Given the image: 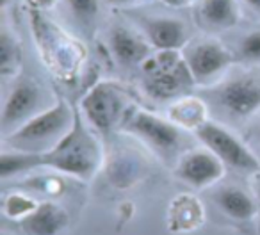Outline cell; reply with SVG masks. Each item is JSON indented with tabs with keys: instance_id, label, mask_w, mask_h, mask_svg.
<instances>
[{
	"instance_id": "6da1fadb",
	"label": "cell",
	"mask_w": 260,
	"mask_h": 235,
	"mask_svg": "<svg viewBox=\"0 0 260 235\" xmlns=\"http://www.w3.org/2000/svg\"><path fill=\"white\" fill-rule=\"evenodd\" d=\"M43 167L91 180L102 164V146L84 125L82 111L75 107V120L70 132L48 152L41 153Z\"/></svg>"
},
{
	"instance_id": "7a4b0ae2",
	"label": "cell",
	"mask_w": 260,
	"mask_h": 235,
	"mask_svg": "<svg viewBox=\"0 0 260 235\" xmlns=\"http://www.w3.org/2000/svg\"><path fill=\"white\" fill-rule=\"evenodd\" d=\"M75 107H70L64 100H57L48 109L25 121L22 127L4 136V143L13 150L43 153L52 150L73 127Z\"/></svg>"
},
{
	"instance_id": "3957f363",
	"label": "cell",
	"mask_w": 260,
	"mask_h": 235,
	"mask_svg": "<svg viewBox=\"0 0 260 235\" xmlns=\"http://www.w3.org/2000/svg\"><path fill=\"white\" fill-rule=\"evenodd\" d=\"M143 89L153 100H177L185 96L194 79L180 50H157L141 62Z\"/></svg>"
},
{
	"instance_id": "277c9868",
	"label": "cell",
	"mask_w": 260,
	"mask_h": 235,
	"mask_svg": "<svg viewBox=\"0 0 260 235\" xmlns=\"http://www.w3.org/2000/svg\"><path fill=\"white\" fill-rule=\"evenodd\" d=\"M119 128L145 141V145H148L162 159H171L175 153H178L182 145L180 127H177L171 120H164L138 105H130L126 109Z\"/></svg>"
},
{
	"instance_id": "5b68a950",
	"label": "cell",
	"mask_w": 260,
	"mask_h": 235,
	"mask_svg": "<svg viewBox=\"0 0 260 235\" xmlns=\"http://www.w3.org/2000/svg\"><path fill=\"white\" fill-rule=\"evenodd\" d=\"M130 98L119 84L100 80L87 89L80 102V111L94 130L107 134L121 123L123 114L130 107Z\"/></svg>"
},
{
	"instance_id": "8992f818",
	"label": "cell",
	"mask_w": 260,
	"mask_h": 235,
	"mask_svg": "<svg viewBox=\"0 0 260 235\" xmlns=\"http://www.w3.org/2000/svg\"><path fill=\"white\" fill-rule=\"evenodd\" d=\"M194 134L205 148H209L223 160L224 166L239 171H249V173L260 170L258 157L248 148V145L241 138H237L223 125L209 120L200 128H196Z\"/></svg>"
},
{
	"instance_id": "52a82bcc",
	"label": "cell",
	"mask_w": 260,
	"mask_h": 235,
	"mask_svg": "<svg viewBox=\"0 0 260 235\" xmlns=\"http://www.w3.org/2000/svg\"><path fill=\"white\" fill-rule=\"evenodd\" d=\"M216 102L234 118H249L260 111V72L232 73L214 89Z\"/></svg>"
},
{
	"instance_id": "ba28073f",
	"label": "cell",
	"mask_w": 260,
	"mask_h": 235,
	"mask_svg": "<svg viewBox=\"0 0 260 235\" xmlns=\"http://www.w3.org/2000/svg\"><path fill=\"white\" fill-rule=\"evenodd\" d=\"M41 98H43V91L36 80L29 77H18L2 107V118H0L2 134H11L13 130L22 127L29 118L38 114L41 107Z\"/></svg>"
},
{
	"instance_id": "9c48e42d",
	"label": "cell",
	"mask_w": 260,
	"mask_h": 235,
	"mask_svg": "<svg viewBox=\"0 0 260 235\" xmlns=\"http://www.w3.org/2000/svg\"><path fill=\"white\" fill-rule=\"evenodd\" d=\"M224 173H226L224 162L209 148L189 150L180 155L175 166V175L182 182L196 189L214 185L224 177Z\"/></svg>"
},
{
	"instance_id": "30bf717a",
	"label": "cell",
	"mask_w": 260,
	"mask_h": 235,
	"mask_svg": "<svg viewBox=\"0 0 260 235\" xmlns=\"http://www.w3.org/2000/svg\"><path fill=\"white\" fill-rule=\"evenodd\" d=\"M184 59L196 84L212 82L234 61L230 50L223 43L214 40L200 41L187 47V50L184 52Z\"/></svg>"
},
{
	"instance_id": "8fae6325",
	"label": "cell",
	"mask_w": 260,
	"mask_h": 235,
	"mask_svg": "<svg viewBox=\"0 0 260 235\" xmlns=\"http://www.w3.org/2000/svg\"><path fill=\"white\" fill-rule=\"evenodd\" d=\"M143 30L148 43L155 50H180L187 45V29L177 18H145Z\"/></svg>"
},
{
	"instance_id": "7c38bea8",
	"label": "cell",
	"mask_w": 260,
	"mask_h": 235,
	"mask_svg": "<svg viewBox=\"0 0 260 235\" xmlns=\"http://www.w3.org/2000/svg\"><path fill=\"white\" fill-rule=\"evenodd\" d=\"M109 43H111V50L116 61L121 66H126V68L141 64L150 55V48H152L146 36H141L136 30L126 29L123 25L112 29Z\"/></svg>"
},
{
	"instance_id": "4fadbf2b",
	"label": "cell",
	"mask_w": 260,
	"mask_h": 235,
	"mask_svg": "<svg viewBox=\"0 0 260 235\" xmlns=\"http://www.w3.org/2000/svg\"><path fill=\"white\" fill-rule=\"evenodd\" d=\"M70 216L61 205L54 202L38 203V207L20 221L25 235H57L68 226Z\"/></svg>"
},
{
	"instance_id": "5bb4252c",
	"label": "cell",
	"mask_w": 260,
	"mask_h": 235,
	"mask_svg": "<svg viewBox=\"0 0 260 235\" xmlns=\"http://www.w3.org/2000/svg\"><path fill=\"white\" fill-rule=\"evenodd\" d=\"M205 221V210L198 198L192 194H178L168 209V224L170 231H192L202 226Z\"/></svg>"
},
{
	"instance_id": "9a60e30c",
	"label": "cell",
	"mask_w": 260,
	"mask_h": 235,
	"mask_svg": "<svg viewBox=\"0 0 260 235\" xmlns=\"http://www.w3.org/2000/svg\"><path fill=\"white\" fill-rule=\"evenodd\" d=\"M212 199L219 207L221 212L237 221L253 219V217H256V214L260 210L256 207L255 196L248 194L246 191H242L241 187H235V185L219 187L214 192Z\"/></svg>"
},
{
	"instance_id": "2e32d148",
	"label": "cell",
	"mask_w": 260,
	"mask_h": 235,
	"mask_svg": "<svg viewBox=\"0 0 260 235\" xmlns=\"http://www.w3.org/2000/svg\"><path fill=\"white\" fill-rule=\"evenodd\" d=\"M198 18L210 30L232 29L241 20L237 0H202L198 6Z\"/></svg>"
},
{
	"instance_id": "e0dca14e",
	"label": "cell",
	"mask_w": 260,
	"mask_h": 235,
	"mask_svg": "<svg viewBox=\"0 0 260 235\" xmlns=\"http://www.w3.org/2000/svg\"><path fill=\"white\" fill-rule=\"evenodd\" d=\"M209 109L202 98L185 94L180 96L170 105L168 116L177 127L187 128V130H196L202 127L205 121H209Z\"/></svg>"
},
{
	"instance_id": "ac0fdd59",
	"label": "cell",
	"mask_w": 260,
	"mask_h": 235,
	"mask_svg": "<svg viewBox=\"0 0 260 235\" xmlns=\"http://www.w3.org/2000/svg\"><path fill=\"white\" fill-rule=\"evenodd\" d=\"M43 167L41 153L25 152V150H11V152L0 153V178L8 180L16 175Z\"/></svg>"
},
{
	"instance_id": "d6986e66",
	"label": "cell",
	"mask_w": 260,
	"mask_h": 235,
	"mask_svg": "<svg viewBox=\"0 0 260 235\" xmlns=\"http://www.w3.org/2000/svg\"><path fill=\"white\" fill-rule=\"evenodd\" d=\"M20 61H22V50L18 47V41L8 29H2L0 32V75H15Z\"/></svg>"
},
{
	"instance_id": "ffe728a7",
	"label": "cell",
	"mask_w": 260,
	"mask_h": 235,
	"mask_svg": "<svg viewBox=\"0 0 260 235\" xmlns=\"http://www.w3.org/2000/svg\"><path fill=\"white\" fill-rule=\"evenodd\" d=\"M107 173L112 184L119 185V187H128L139 178V164L134 159L121 157V159H118L109 166Z\"/></svg>"
},
{
	"instance_id": "44dd1931",
	"label": "cell",
	"mask_w": 260,
	"mask_h": 235,
	"mask_svg": "<svg viewBox=\"0 0 260 235\" xmlns=\"http://www.w3.org/2000/svg\"><path fill=\"white\" fill-rule=\"evenodd\" d=\"M36 207H38V203L25 194H9L2 199V212H4V216L11 217V219L22 221L23 217L29 216Z\"/></svg>"
},
{
	"instance_id": "7402d4cb",
	"label": "cell",
	"mask_w": 260,
	"mask_h": 235,
	"mask_svg": "<svg viewBox=\"0 0 260 235\" xmlns=\"http://www.w3.org/2000/svg\"><path fill=\"white\" fill-rule=\"evenodd\" d=\"M239 52H241V55L246 61L258 62L260 61V30H253V32L246 34L241 40Z\"/></svg>"
},
{
	"instance_id": "603a6c76",
	"label": "cell",
	"mask_w": 260,
	"mask_h": 235,
	"mask_svg": "<svg viewBox=\"0 0 260 235\" xmlns=\"http://www.w3.org/2000/svg\"><path fill=\"white\" fill-rule=\"evenodd\" d=\"M66 4H68V8L72 9L77 18L89 20L93 16H96L100 2L98 0H66Z\"/></svg>"
},
{
	"instance_id": "cb8c5ba5",
	"label": "cell",
	"mask_w": 260,
	"mask_h": 235,
	"mask_svg": "<svg viewBox=\"0 0 260 235\" xmlns=\"http://www.w3.org/2000/svg\"><path fill=\"white\" fill-rule=\"evenodd\" d=\"M251 192L256 202H260V170H256L251 175Z\"/></svg>"
},
{
	"instance_id": "d4e9b609",
	"label": "cell",
	"mask_w": 260,
	"mask_h": 235,
	"mask_svg": "<svg viewBox=\"0 0 260 235\" xmlns=\"http://www.w3.org/2000/svg\"><path fill=\"white\" fill-rule=\"evenodd\" d=\"M160 2H164L170 8H184V6L191 4V0H160Z\"/></svg>"
},
{
	"instance_id": "484cf974",
	"label": "cell",
	"mask_w": 260,
	"mask_h": 235,
	"mask_svg": "<svg viewBox=\"0 0 260 235\" xmlns=\"http://www.w3.org/2000/svg\"><path fill=\"white\" fill-rule=\"evenodd\" d=\"M244 2L248 4L249 9H253L256 15H260V0H244Z\"/></svg>"
},
{
	"instance_id": "4316f807",
	"label": "cell",
	"mask_w": 260,
	"mask_h": 235,
	"mask_svg": "<svg viewBox=\"0 0 260 235\" xmlns=\"http://www.w3.org/2000/svg\"><path fill=\"white\" fill-rule=\"evenodd\" d=\"M32 4L38 8H50L54 4V0H32Z\"/></svg>"
},
{
	"instance_id": "83f0119b",
	"label": "cell",
	"mask_w": 260,
	"mask_h": 235,
	"mask_svg": "<svg viewBox=\"0 0 260 235\" xmlns=\"http://www.w3.org/2000/svg\"><path fill=\"white\" fill-rule=\"evenodd\" d=\"M107 2L114 6H126V4H132V2H138V0H107Z\"/></svg>"
},
{
	"instance_id": "f1b7e54d",
	"label": "cell",
	"mask_w": 260,
	"mask_h": 235,
	"mask_svg": "<svg viewBox=\"0 0 260 235\" xmlns=\"http://www.w3.org/2000/svg\"><path fill=\"white\" fill-rule=\"evenodd\" d=\"M9 2H11V0H0V8L6 9L9 6Z\"/></svg>"
},
{
	"instance_id": "f546056e",
	"label": "cell",
	"mask_w": 260,
	"mask_h": 235,
	"mask_svg": "<svg viewBox=\"0 0 260 235\" xmlns=\"http://www.w3.org/2000/svg\"><path fill=\"white\" fill-rule=\"evenodd\" d=\"M256 231H258V235H260V210H258V214H256Z\"/></svg>"
},
{
	"instance_id": "4dcf8cb0",
	"label": "cell",
	"mask_w": 260,
	"mask_h": 235,
	"mask_svg": "<svg viewBox=\"0 0 260 235\" xmlns=\"http://www.w3.org/2000/svg\"><path fill=\"white\" fill-rule=\"evenodd\" d=\"M0 235H8V233H6V231H2V233H0Z\"/></svg>"
},
{
	"instance_id": "1f68e13d",
	"label": "cell",
	"mask_w": 260,
	"mask_h": 235,
	"mask_svg": "<svg viewBox=\"0 0 260 235\" xmlns=\"http://www.w3.org/2000/svg\"><path fill=\"white\" fill-rule=\"evenodd\" d=\"M258 138H260V127H258Z\"/></svg>"
}]
</instances>
